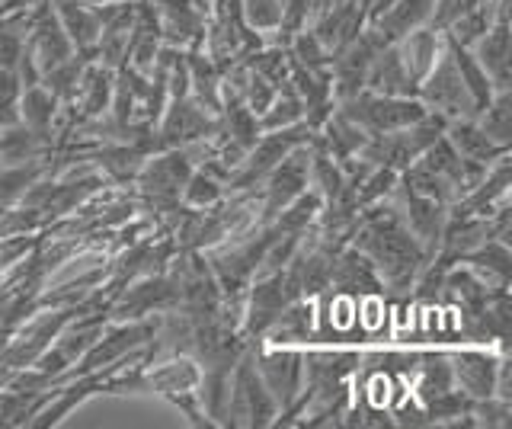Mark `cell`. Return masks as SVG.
Segmentation results:
<instances>
[{"label": "cell", "mask_w": 512, "mask_h": 429, "mask_svg": "<svg viewBox=\"0 0 512 429\" xmlns=\"http://www.w3.org/2000/svg\"><path fill=\"white\" fill-rule=\"evenodd\" d=\"M352 234H356V250H362L365 257L372 260V266L394 292L410 289L416 276L426 269L429 253L410 234V228L404 225V218L397 215V209L368 212L362 228L356 225Z\"/></svg>", "instance_id": "6da1fadb"}, {"label": "cell", "mask_w": 512, "mask_h": 429, "mask_svg": "<svg viewBox=\"0 0 512 429\" xmlns=\"http://www.w3.org/2000/svg\"><path fill=\"white\" fill-rule=\"evenodd\" d=\"M276 397H272L263 385L260 372L250 356H240L234 372H231V388H228V407H224V423L231 426H266L276 417Z\"/></svg>", "instance_id": "7a4b0ae2"}, {"label": "cell", "mask_w": 512, "mask_h": 429, "mask_svg": "<svg viewBox=\"0 0 512 429\" xmlns=\"http://www.w3.org/2000/svg\"><path fill=\"white\" fill-rule=\"evenodd\" d=\"M192 154L186 148H167L164 154L144 161L138 170V189L141 196L160 205L164 212H176V202L183 196V186L192 177Z\"/></svg>", "instance_id": "3957f363"}, {"label": "cell", "mask_w": 512, "mask_h": 429, "mask_svg": "<svg viewBox=\"0 0 512 429\" xmlns=\"http://www.w3.org/2000/svg\"><path fill=\"white\" fill-rule=\"evenodd\" d=\"M420 93H423V106L439 109V116H445V119H474L477 116V106L455 68L448 39H442L439 58H436V65H432V71L423 77Z\"/></svg>", "instance_id": "277c9868"}, {"label": "cell", "mask_w": 512, "mask_h": 429, "mask_svg": "<svg viewBox=\"0 0 512 429\" xmlns=\"http://www.w3.org/2000/svg\"><path fill=\"white\" fill-rule=\"evenodd\" d=\"M260 372L266 391L276 397V404L285 410L298 401V394L304 388V356L298 349H263L260 359L253 362Z\"/></svg>", "instance_id": "5b68a950"}, {"label": "cell", "mask_w": 512, "mask_h": 429, "mask_svg": "<svg viewBox=\"0 0 512 429\" xmlns=\"http://www.w3.org/2000/svg\"><path fill=\"white\" fill-rule=\"evenodd\" d=\"M154 333H157V321H144V324H128V327H119V330H112L109 337L103 340H96L84 356H80V365L74 372H64L58 378H84V375H93L100 365H109V362H116L122 356H128L132 349L144 346V343H151L154 340Z\"/></svg>", "instance_id": "8992f818"}, {"label": "cell", "mask_w": 512, "mask_h": 429, "mask_svg": "<svg viewBox=\"0 0 512 429\" xmlns=\"http://www.w3.org/2000/svg\"><path fill=\"white\" fill-rule=\"evenodd\" d=\"M151 7L167 45H176V49L192 45V49H199V42L205 39V20L192 0H151Z\"/></svg>", "instance_id": "52a82bcc"}, {"label": "cell", "mask_w": 512, "mask_h": 429, "mask_svg": "<svg viewBox=\"0 0 512 429\" xmlns=\"http://www.w3.org/2000/svg\"><path fill=\"white\" fill-rule=\"evenodd\" d=\"M448 362H452V381L471 397V401L493 397L496 365H500V359H493L490 353H480V349H461V353H455Z\"/></svg>", "instance_id": "ba28073f"}, {"label": "cell", "mask_w": 512, "mask_h": 429, "mask_svg": "<svg viewBox=\"0 0 512 429\" xmlns=\"http://www.w3.org/2000/svg\"><path fill=\"white\" fill-rule=\"evenodd\" d=\"M365 87L375 93H384V97H416V93H420V84L410 77L404 58L397 52V42H391L388 49L378 52L372 68H368Z\"/></svg>", "instance_id": "9c48e42d"}, {"label": "cell", "mask_w": 512, "mask_h": 429, "mask_svg": "<svg viewBox=\"0 0 512 429\" xmlns=\"http://www.w3.org/2000/svg\"><path fill=\"white\" fill-rule=\"evenodd\" d=\"M445 132H448V141H452V148L458 151L461 161H474V164L490 167L493 161H500L506 154V148L490 141L474 119H448Z\"/></svg>", "instance_id": "30bf717a"}, {"label": "cell", "mask_w": 512, "mask_h": 429, "mask_svg": "<svg viewBox=\"0 0 512 429\" xmlns=\"http://www.w3.org/2000/svg\"><path fill=\"white\" fill-rule=\"evenodd\" d=\"M474 58L477 65L490 74V81L500 87V90H509V26L506 20H496L484 36L474 42Z\"/></svg>", "instance_id": "8fae6325"}, {"label": "cell", "mask_w": 512, "mask_h": 429, "mask_svg": "<svg viewBox=\"0 0 512 429\" xmlns=\"http://www.w3.org/2000/svg\"><path fill=\"white\" fill-rule=\"evenodd\" d=\"M432 7H436V0H394L378 20H372V26L388 42H397L413 29H420V23L432 17Z\"/></svg>", "instance_id": "7c38bea8"}, {"label": "cell", "mask_w": 512, "mask_h": 429, "mask_svg": "<svg viewBox=\"0 0 512 429\" xmlns=\"http://www.w3.org/2000/svg\"><path fill=\"white\" fill-rule=\"evenodd\" d=\"M74 100L80 109V119H100L109 109V100H112V71L106 65L90 61V65L84 68V74H80Z\"/></svg>", "instance_id": "4fadbf2b"}, {"label": "cell", "mask_w": 512, "mask_h": 429, "mask_svg": "<svg viewBox=\"0 0 512 429\" xmlns=\"http://www.w3.org/2000/svg\"><path fill=\"white\" fill-rule=\"evenodd\" d=\"M61 29L68 33L77 52H96V39H100V20H96L93 7L84 0H55Z\"/></svg>", "instance_id": "5bb4252c"}, {"label": "cell", "mask_w": 512, "mask_h": 429, "mask_svg": "<svg viewBox=\"0 0 512 429\" xmlns=\"http://www.w3.org/2000/svg\"><path fill=\"white\" fill-rule=\"evenodd\" d=\"M442 33L436 29H413V33H407L404 39H397V52L400 58H404V65L410 71V77L416 84L423 81V77L432 71V65H436V58H439V49H442Z\"/></svg>", "instance_id": "9a60e30c"}, {"label": "cell", "mask_w": 512, "mask_h": 429, "mask_svg": "<svg viewBox=\"0 0 512 429\" xmlns=\"http://www.w3.org/2000/svg\"><path fill=\"white\" fill-rule=\"evenodd\" d=\"M199 378H202V369L196 362L170 356V362L157 365V369H144V391H160V394L196 391Z\"/></svg>", "instance_id": "2e32d148"}, {"label": "cell", "mask_w": 512, "mask_h": 429, "mask_svg": "<svg viewBox=\"0 0 512 429\" xmlns=\"http://www.w3.org/2000/svg\"><path fill=\"white\" fill-rule=\"evenodd\" d=\"M58 97H52L42 84H32L20 90V100H16V109H20V122L26 129H32L36 135H42L48 145H52V119L58 113Z\"/></svg>", "instance_id": "e0dca14e"}, {"label": "cell", "mask_w": 512, "mask_h": 429, "mask_svg": "<svg viewBox=\"0 0 512 429\" xmlns=\"http://www.w3.org/2000/svg\"><path fill=\"white\" fill-rule=\"evenodd\" d=\"M186 68H189L192 100H196L202 109H208V113H221V84H218L215 61L196 49L192 55H186Z\"/></svg>", "instance_id": "ac0fdd59"}, {"label": "cell", "mask_w": 512, "mask_h": 429, "mask_svg": "<svg viewBox=\"0 0 512 429\" xmlns=\"http://www.w3.org/2000/svg\"><path fill=\"white\" fill-rule=\"evenodd\" d=\"M448 39V36H445ZM448 49H452V58H455V68H458V74H461V81H464V87H468V93H471V100H474V106H477V113L484 109L490 100H493V81H490V74L477 65V58L464 49V45H458V42H452L448 39Z\"/></svg>", "instance_id": "d6986e66"}, {"label": "cell", "mask_w": 512, "mask_h": 429, "mask_svg": "<svg viewBox=\"0 0 512 429\" xmlns=\"http://www.w3.org/2000/svg\"><path fill=\"white\" fill-rule=\"evenodd\" d=\"M480 129H484V135L490 141H496V145L509 148V135H512V97L509 90H496L493 100L480 109Z\"/></svg>", "instance_id": "ffe728a7"}, {"label": "cell", "mask_w": 512, "mask_h": 429, "mask_svg": "<svg viewBox=\"0 0 512 429\" xmlns=\"http://www.w3.org/2000/svg\"><path fill=\"white\" fill-rule=\"evenodd\" d=\"M183 202L192 205V209H208V205L221 202V180L212 177L208 170H192V177L183 186Z\"/></svg>", "instance_id": "44dd1931"}, {"label": "cell", "mask_w": 512, "mask_h": 429, "mask_svg": "<svg viewBox=\"0 0 512 429\" xmlns=\"http://www.w3.org/2000/svg\"><path fill=\"white\" fill-rule=\"evenodd\" d=\"M240 17L256 33H269L282 23V0H240Z\"/></svg>", "instance_id": "7402d4cb"}]
</instances>
